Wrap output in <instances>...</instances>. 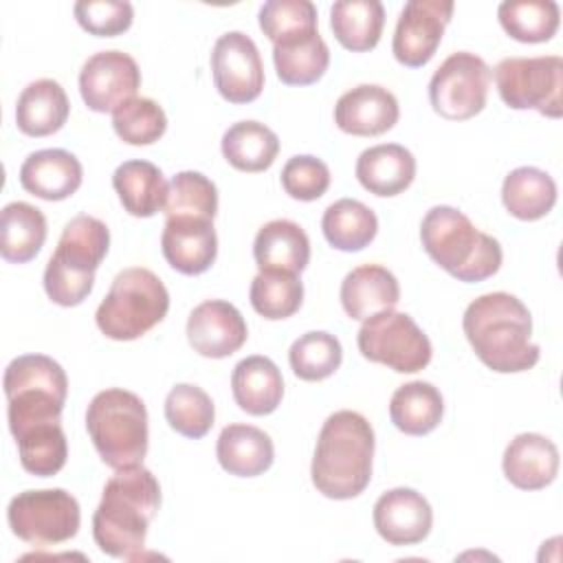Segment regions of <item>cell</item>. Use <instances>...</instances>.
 Instances as JSON below:
<instances>
[{
    "label": "cell",
    "instance_id": "13",
    "mask_svg": "<svg viewBox=\"0 0 563 563\" xmlns=\"http://www.w3.org/2000/svg\"><path fill=\"white\" fill-rule=\"evenodd\" d=\"M211 73L220 97L229 103H251L264 90V64L255 42L242 31H227L211 51Z\"/></svg>",
    "mask_w": 563,
    "mask_h": 563
},
{
    "label": "cell",
    "instance_id": "36",
    "mask_svg": "<svg viewBox=\"0 0 563 563\" xmlns=\"http://www.w3.org/2000/svg\"><path fill=\"white\" fill-rule=\"evenodd\" d=\"M497 18L512 40L541 44L559 31L561 9L552 0H506L497 7Z\"/></svg>",
    "mask_w": 563,
    "mask_h": 563
},
{
    "label": "cell",
    "instance_id": "14",
    "mask_svg": "<svg viewBox=\"0 0 563 563\" xmlns=\"http://www.w3.org/2000/svg\"><path fill=\"white\" fill-rule=\"evenodd\" d=\"M455 4L451 0H409L396 22L391 53L398 64L420 68L435 55Z\"/></svg>",
    "mask_w": 563,
    "mask_h": 563
},
{
    "label": "cell",
    "instance_id": "21",
    "mask_svg": "<svg viewBox=\"0 0 563 563\" xmlns=\"http://www.w3.org/2000/svg\"><path fill=\"white\" fill-rule=\"evenodd\" d=\"M501 468L515 488L541 490L556 479L559 449L541 433H519L508 442Z\"/></svg>",
    "mask_w": 563,
    "mask_h": 563
},
{
    "label": "cell",
    "instance_id": "29",
    "mask_svg": "<svg viewBox=\"0 0 563 563\" xmlns=\"http://www.w3.org/2000/svg\"><path fill=\"white\" fill-rule=\"evenodd\" d=\"M112 187L130 216L152 218L165 209L169 183L154 163L125 161L114 169Z\"/></svg>",
    "mask_w": 563,
    "mask_h": 563
},
{
    "label": "cell",
    "instance_id": "2",
    "mask_svg": "<svg viewBox=\"0 0 563 563\" xmlns=\"http://www.w3.org/2000/svg\"><path fill=\"white\" fill-rule=\"evenodd\" d=\"M161 508V484L145 466L119 468L103 486L92 515V537L112 559H134L145 548L147 528Z\"/></svg>",
    "mask_w": 563,
    "mask_h": 563
},
{
    "label": "cell",
    "instance_id": "28",
    "mask_svg": "<svg viewBox=\"0 0 563 563\" xmlns=\"http://www.w3.org/2000/svg\"><path fill=\"white\" fill-rule=\"evenodd\" d=\"M70 112L66 90L55 79H35L18 97L15 123L26 136H48L64 128Z\"/></svg>",
    "mask_w": 563,
    "mask_h": 563
},
{
    "label": "cell",
    "instance_id": "7",
    "mask_svg": "<svg viewBox=\"0 0 563 563\" xmlns=\"http://www.w3.org/2000/svg\"><path fill=\"white\" fill-rule=\"evenodd\" d=\"M2 387L11 435L35 424L62 422L68 378L55 358L46 354L15 356L4 369Z\"/></svg>",
    "mask_w": 563,
    "mask_h": 563
},
{
    "label": "cell",
    "instance_id": "24",
    "mask_svg": "<svg viewBox=\"0 0 563 563\" xmlns=\"http://www.w3.org/2000/svg\"><path fill=\"white\" fill-rule=\"evenodd\" d=\"M273 64L282 84L310 86L330 66V48L319 29L286 35L273 44Z\"/></svg>",
    "mask_w": 563,
    "mask_h": 563
},
{
    "label": "cell",
    "instance_id": "26",
    "mask_svg": "<svg viewBox=\"0 0 563 563\" xmlns=\"http://www.w3.org/2000/svg\"><path fill=\"white\" fill-rule=\"evenodd\" d=\"M253 257L260 271L299 275L310 264L308 233L292 220H271L253 240Z\"/></svg>",
    "mask_w": 563,
    "mask_h": 563
},
{
    "label": "cell",
    "instance_id": "42",
    "mask_svg": "<svg viewBox=\"0 0 563 563\" xmlns=\"http://www.w3.org/2000/svg\"><path fill=\"white\" fill-rule=\"evenodd\" d=\"M112 128L128 145H152L167 130L165 110L150 97H134L112 112Z\"/></svg>",
    "mask_w": 563,
    "mask_h": 563
},
{
    "label": "cell",
    "instance_id": "33",
    "mask_svg": "<svg viewBox=\"0 0 563 563\" xmlns=\"http://www.w3.org/2000/svg\"><path fill=\"white\" fill-rule=\"evenodd\" d=\"M385 26V7L378 0H339L330 7V29L336 42L365 53L376 48Z\"/></svg>",
    "mask_w": 563,
    "mask_h": 563
},
{
    "label": "cell",
    "instance_id": "35",
    "mask_svg": "<svg viewBox=\"0 0 563 563\" xmlns=\"http://www.w3.org/2000/svg\"><path fill=\"white\" fill-rule=\"evenodd\" d=\"M321 231L332 249L354 253L369 246L376 238L378 218L365 202L341 198L323 211Z\"/></svg>",
    "mask_w": 563,
    "mask_h": 563
},
{
    "label": "cell",
    "instance_id": "44",
    "mask_svg": "<svg viewBox=\"0 0 563 563\" xmlns=\"http://www.w3.org/2000/svg\"><path fill=\"white\" fill-rule=\"evenodd\" d=\"M73 13L79 26L97 37L121 35L134 20V9L125 0H79Z\"/></svg>",
    "mask_w": 563,
    "mask_h": 563
},
{
    "label": "cell",
    "instance_id": "38",
    "mask_svg": "<svg viewBox=\"0 0 563 563\" xmlns=\"http://www.w3.org/2000/svg\"><path fill=\"white\" fill-rule=\"evenodd\" d=\"M249 299L260 317L268 321L288 319L303 303V284L295 273L260 271L251 282Z\"/></svg>",
    "mask_w": 563,
    "mask_h": 563
},
{
    "label": "cell",
    "instance_id": "4",
    "mask_svg": "<svg viewBox=\"0 0 563 563\" xmlns=\"http://www.w3.org/2000/svg\"><path fill=\"white\" fill-rule=\"evenodd\" d=\"M424 253L451 277L475 284L501 268V244L449 205L431 207L420 222Z\"/></svg>",
    "mask_w": 563,
    "mask_h": 563
},
{
    "label": "cell",
    "instance_id": "3",
    "mask_svg": "<svg viewBox=\"0 0 563 563\" xmlns=\"http://www.w3.org/2000/svg\"><path fill=\"white\" fill-rule=\"evenodd\" d=\"M374 449V429L363 413L350 409L330 413L312 453V486L328 499L358 497L372 479Z\"/></svg>",
    "mask_w": 563,
    "mask_h": 563
},
{
    "label": "cell",
    "instance_id": "18",
    "mask_svg": "<svg viewBox=\"0 0 563 563\" xmlns=\"http://www.w3.org/2000/svg\"><path fill=\"white\" fill-rule=\"evenodd\" d=\"M374 528L389 545H416L433 526L431 504L413 488H391L374 504Z\"/></svg>",
    "mask_w": 563,
    "mask_h": 563
},
{
    "label": "cell",
    "instance_id": "11",
    "mask_svg": "<svg viewBox=\"0 0 563 563\" xmlns=\"http://www.w3.org/2000/svg\"><path fill=\"white\" fill-rule=\"evenodd\" d=\"M358 352L398 374H416L431 363L429 336L407 312L383 310L363 321L356 334Z\"/></svg>",
    "mask_w": 563,
    "mask_h": 563
},
{
    "label": "cell",
    "instance_id": "16",
    "mask_svg": "<svg viewBox=\"0 0 563 563\" xmlns=\"http://www.w3.org/2000/svg\"><path fill=\"white\" fill-rule=\"evenodd\" d=\"M249 336L242 312L224 299L198 303L187 319V341L205 358H227L238 352Z\"/></svg>",
    "mask_w": 563,
    "mask_h": 563
},
{
    "label": "cell",
    "instance_id": "12",
    "mask_svg": "<svg viewBox=\"0 0 563 563\" xmlns=\"http://www.w3.org/2000/svg\"><path fill=\"white\" fill-rule=\"evenodd\" d=\"M493 70L475 53L449 55L429 81V101L435 114L449 121H466L479 114L488 99Z\"/></svg>",
    "mask_w": 563,
    "mask_h": 563
},
{
    "label": "cell",
    "instance_id": "41",
    "mask_svg": "<svg viewBox=\"0 0 563 563\" xmlns=\"http://www.w3.org/2000/svg\"><path fill=\"white\" fill-rule=\"evenodd\" d=\"M165 216H196L213 220L218 213V189L211 178L200 172H178L167 187Z\"/></svg>",
    "mask_w": 563,
    "mask_h": 563
},
{
    "label": "cell",
    "instance_id": "30",
    "mask_svg": "<svg viewBox=\"0 0 563 563\" xmlns=\"http://www.w3.org/2000/svg\"><path fill=\"white\" fill-rule=\"evenodd\" d=\"M48 233L42 209L15 200L0 213V255L11 264L31 262L44 246Z\"/></svg>",
    "mask_w": 563,
    "mask_h": 563
},
{
    "label": "cell",
    "instance_id": "8",
    "mask_svg": "<svg viewBox=\"0 0 563 563\" xmlns=\"http://www.w3.org/2000/svg\"><path fill=\"white\" fill-rule=\"evenodd\" d=\"M169 310V292L161 277L143 266L117 273L95 312L97 328L112 341H134L158 325Z\"/></svg>",
    "mask_w": 563,
    "mask_h": 563
},
{
    "label": "cell",
    "instance_id": "31",
    "mask_svg": "<svg viewBox=\"0 0 563 563\" xmlns=\"http://www.w3.org/2000/svg\"><path fill=\"white\" fill-rule=\"evenodd\" d=\"M501 202L517 220H541L556 205V183L539 167H517L504 178Z\"/></svg>",
    "mask_w": 563,
    "mask_h": 563
},
{
    "label": "cell",
    "instance_id": "27",
    "mask_svg": "<svg viewBox=\"0 0 563 563\" xmlns=\"http://www.w3.org/2000/svg\"><path fill=\"white\" fill-rule=\"evenodd\" d=\"M220 466L235 477H257L273 466L275 446L266 431L253 424H227L216 442Z\"/></svg>",
    "mask_w": 563,
    "mask_h": 563
},
{
    "label": "cell",
    "instance_id": "23",
    "mask_svg": "<svg viewBox=\"0 0 563 563\" xmlns=\"http://www.w3.org/2000/svg\"><path fill=\"white\" fill-rule=\"evenodd\" d=\"M356 180L374 196L391 198L409 189L416 178L413 154L398 143H380L363 150L354 167Z\"/></svg>",
    "mask_w": 563,
    "mask_h": 563
},
{
    "label": "cell",
    "instance_id": "25",
    "mask_svg": "<svg viewBox=\"0 0 563 563\" xmlns=\"http://www.w3.org/2000/svg\"><path fill=\"white\" fill-rule=\"evenodd\" d=\"M231 391L235 405L249 416H268L282 405L284 378L268 356L253 354L233 367Z\"/></svg>",
    "mask_w": 563,
    "mask_h": 563
},
{
    "label": "cell",
    "instance_id": "10",
    "mask_svg": "<svg viewBox=\"0 0 563 563\" xmlns=\"http://www.w3.org/2000/svg\"><path fill=\"white\" fill-rule=\"evenodd\" d=\"M501 101L512 110H537L543 117L563 114V59L559 55L506 57L495 66Z\"/></svg>",
    "mask_w": 563,
    "mask_h": 563
},
{
    "label": "cell",
    "instance_id": "20",
    "mask_svg": "<svg viewBox=\"0 0 563 563\" xmlns=\"http://www.w3.org/2000/svg\"><path fill=\"white\" fill-rule=\"evenodd\" d=\"M84 180L81 163L75 154L51 147L31 152L20 165V185L35 198L57 202L70 198Z\"/></svg>",
    "mask_w": 563,
    "mask_h": 563
},
{
    "label": "cell",
    "instance_id": "39",
    "mask_svg": "<svg viewBox=\"0 0 563 563\" xmlns=\"http://www.w3.org/2000/svg\"><path fill=\"white\" fill-rule=\"evenodd\" d=\"M167 424L191 440L205 438L216 420V407L211 396L191 383H178L165 398Z\"/></svg>",
    "mask_w": 563,
    "mask_h": 563
},
{
    "label": "cell",
    "instance_id": "9",
    "mask_svg": "<svg viewBox=\"0 0 563 563\" xmlns=\"http://www.w3.org/2000/svg\"><path fill=\"white\" fill-rule=\"evenodd\" d=\"M11 532L29 545L51 548L70 541L79 532L81 510L64 488L22 490L7 506Z\"/></svg>",
    "mask_w": 563,
    "mask_h": 563
},
{
    "label": "cell",
    "instance_id": "45",
    "mask_svg": "<svg viewBox=\"0 0 563 563\" xmlns=\"http://www.w3.org/2000/svg\"><path fill=\"white\" fill-rule=\"evenodd\" d=\"M282 187L290 198L312 202L328 191L330 169L312 154H297L288 158L282 169Z\"/></svg>",
    "mask_w": 563,
    "mask_h": 563
},
{
    "label": "cell",
    "instance_id": "6",
    "mask_svg": "<svg viewBox=\"0 0 563 563\" xmlns=\"http://www.w3.org/2000/svg\"><path fill=\"white\" fill-rule=\"evenodd\" d=\"M86 429L101 462L114 471L136 466L147 455V409L134 391L110 387L95 394L86 409Z\"/></svg>",
    "mask_w": 563,
    "mask_h": 563
},
{
    "label": "cell",
    "instance_id": "37",
    "mask_svg": "<svg viewBox=\"0 0 563 563\" xmlns=\"http://www.w3.org/2000/svg\"><path fill=\"white\" fill-rule=\"evenodd\" d=\"M18 444L20 464L26 473L35 477L57 475L68 457V442L62 422H46L24 429L13 435Z\"/></svg>",
    "mask_w": 563,
    "mask_h": 563
},
{
    "label": "cell",
    "instance_id": "1",
    "mask_svg": "<svg viewBox=\"0 0 563 563\" xmlns=\"http://www.w3.org/2000/svg\"><path fill=\"white\" fill-rule=\"evenodd\" d=\"M466 341L475 356L497 374L532 369L541 350L532 343L528 306L510 292H486L473 299L462 317Z\"/></svg>",
    "mask_w": 563,
    "mask_h": 563
},
{
    "label": "cell",
    "instance_id": "17",
    "mask_svg": "<svg viewBox=\"0 0 563 563\" xmlns=\"http://www.w3.org/2000/svg\"><path fill=\"white\" fill-rule=\"evenodd\" d=\"M161 251L167 264L183 275H202L218 257L213 220L196 216H169L161 235Z\"/></svg>",
    "mask_w": 563,
    "mask_h": 563
},
{
    "label": "cell",
    "instance_id": "32",
    "mask_svg": "<svg viewBox=\"0 0 563 563\" xmlns=\"http://www.w3.org/2000/svg\"><path fill=\"white\" fill-rule=\"evenodd\" d=\"M444 416V398L440 389L427 380L400 385L389 400V418L394 427L407 435L431 433Z\"/></svg>",
    "mask_w": 563,
    "mask_h": 563
},
{
    "label": "cell",
    "instance_id": "40",
    "mask_svg": "<svg viewBox=\"0 0 563 563\" xmlns=\"http://www.w3.org/2000/svg\"><path fill=\"white\" fill-rule=\"evenodd\" d=\"M343 361V347L339 339L323 330H312L295 339L288 350V363L297 378L301 380H325L330 378Z\"/></svg>",
    "mask_w": 563,
    "mask_h": 563
},
{
    "label": "cell",
    "instance_id": "19",
    "mask_svg": "<svg viewBox=\"0 0 563 563\" xmlns=\"http://www.w3.org/2000/svg\"><path fill=\"white\" fill-rule=\"evenodd\" d=\"M398 99L378 84H361L343 92L334 106L336 128L352 136H380L398 123Z\"/></svg>",
    "mask_w": 563,
    "mask_h": 563
},
{
    "label": "cell",
    "instance_id": "43",
    "mask_svg": "<svg viewBox=\"0 0 563 563\" xmlns=\"http://www.w3.org/2000/svg\"><path fill=\"white\" fill-rule=\"evenodd\" d=\"M257 20L264 35L275 44L286 35L317 29V7L310 0H268Z\"/></svg>",
    "mask_w": 563,
    "mask_h": 563
},
{
    "label": "cell",
    "instance_id": "34",
    "mask_svg": "<svg viewBox=\"0 0 563 563\" xmlns=\"http://www.w3.org/2000/svg\"><path fill=\"white\" fill-rule=\"evenodd\" d=\"M222 156L238 172H266L279 154V136L260 121H238L222 134Z\"/></svg>",
    "mask_w": 563,
    "mask_h": 563
},
{
    "label": "cell",
    "instance_id": "22",
    "mask_svg": "<svg viewBox=\"0 0 563 563\" xmlns=\"http://www.w3.org/2000/svg\"><path fill=\"white\" fill-rule=\"evenodd\" d=\"M341 306L350 319L365 321L383 310H394L400 301V284L380 264L352 268L341 282Z\"/></svg>",
    "mask_w": 563,
    "mask_h": 563
},
{
    "label": "cell",
    "instance_id": "15",
    "mask_svg": "<svg viewBox=\"0 0 563 563\" xmlns=\"http://www.w3.org/2000/svg\"><path fill=\"white\" fill-rule=\"evenodd\" d=\"M139 88V64L123 51H99L79 70V92L92 112H114L134 99Z\"/></svg>",
    "mask_w": 563,
    "mask_h": 563
},
{
    "label": "cell",
    "instance_id": "5",
    "mask_svg": "<svg viewBox=\"0 0 563 563\" xmlns=\"http://www.w3.org/2000/svg\"><path fill=\"white\" fill-rule=\"evenodd\" d=\"M110 249V231L95 216L79 213L66 222L57 249L44 268V290L62 308L79 306L95 286V273Z\"/></svg>",
    "mask_w": 563,
    "mask_h": 563
}]
</instances>
